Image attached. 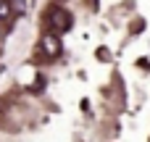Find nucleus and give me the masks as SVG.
<instances>
[{
  "mask_svg": "<svg viewBox=\"0 0 150 142\" xmlns=\"http://www.w3.org/2000/svg\"><path fill=\"white\" fill-rule=\"evenodd\" d=\"M71 21H74V18H71V13H69V11H63V8H53V11H50V16H47V26H50L55 34H58V32H66V29L71 26Z\"/></svg>",
  "mask_w": 150,
  "mask_h": 142,
  "instance_id": "f257e3e1",
  "label": "nucleus"
},
{
  "mask_svg": "<svg viewBox=\"0 0 150 142\" xmlns=\"http://www.w3.org/2000/svg\"><path fill=\"white\" fill-rule=\"evenodd\" d=\"M42 47H45L47 55H61V40H58V34L55 32L53 34H45L42 37Z\"/></svg>",
  "mask_w": 150,
  "mask_h": 142,
  "instance_id": "f03ea898",
  "label": "nucleus"
},
{
  "mask_svg": "<svg viewBox=\"0 0 150 142\" xmlns=\"http://www.w3.org/2000/svg\"><path fill=\"white\" fill-rule=\"evenodd\" d=\"M11 16V0H0V21Z\"/></svg>",
  "mask_w": 150,
  "mask_h": 142,
  "instance_id": "7ed1b4c3",
  "label": "nucleus"
}]
</instances>
